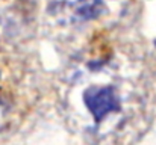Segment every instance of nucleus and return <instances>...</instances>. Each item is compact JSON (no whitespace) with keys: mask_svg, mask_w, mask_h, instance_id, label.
<instances>
[{"mask_svg":"<svg viewBox=\"0 0 156 145\" xmlns=\"http://www.w3.org/2000/svg\"><path fill=\"white\" fill-rule=\"evenodd\" d=\"M83 101L97 123L120 109V98L111 86H90L83 94Z\"/></svg>","mask_w":156,"mask_h":145,"instance_id":"f257e3e1","label":"nucleus"},{"mask_svg":"<svg viewBox=\"0 0 156 145\" xmlns=\"http://www.w3.org/2000/svg\"><path fill=\"white\" fill-rule=\"evenodd\" d=\"M155 44H156V43H155Z\"/></svg>","mask_w":156,"mask_h":145,"instance_id":"f03ea898","label":"nucleus"}]
</instances>
